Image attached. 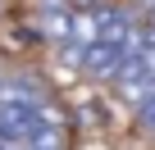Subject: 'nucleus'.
I'll use <instances>...</instances> for the list:
<instances>
[{"instance_id": "nucleus-2", "label": "nucleus", "mask_w": 155, "mask_h": 150, "mask_svg": "<svg viewBox=\"0 0 155 150\" xmlns=\"http://www.w3.org/2000/svg\"><path fill=\"white\" fill-rule=\"evenodd\" d=\"M128 50L123 46H110V41H91L87 50H78V64H82L87 73H96V78H114V73L123 68Z\"/></svg>"}, {"instance_id": "nucleus-3", "label": "nucleus", "mask_w": 155, "mask_h": 150, "mask_svg": "<svg viewBox=\"0 0 155 150\" xmlns=\"http://www.w3.org/2000/svg\"><path fill=\"white\" fill-rule=\"evenodd\" d=\"M82 5H96V0H82Z\"/></svg>"}, {"instance_id": "nucleus-1", "label": "nucleus", "mask_w": 155, "mask_h": 150, "mask_svg": "<svg viewBox=\"0 0 155 150\" xmlns=\"http://www.w3.org/2000/svg\"><path fill=\"white\" fill-rule=\"evenodd\" d=\"M37 105H46V96H41V87H37L32 78H9V82H0V114H28V109H37Z\"/></svg>"}]
</instances>
